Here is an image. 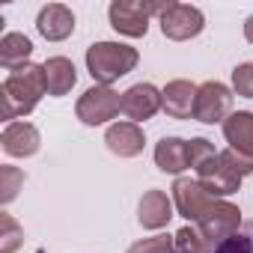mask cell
I'll return each mask as SVG.
<instances>
[{"label":"cell","instance_id":"obj_21","mask_svg":"<svg viewBox=\"0 0 253 253\" xmlns=\"http://www.w3.org/2000/svg\"><path fill=\"white\" fill-rule=\"evenodd\" d=\"M217 158V152H214V146L209 143V140H203V137H194V140H188V161H191V170L197 173L200 167H206L209 161H214Z\"/></svg>","mask_w":253,"mask_h":253},{"label":"cell","instance_id":"obj_1","mask_svg":"<svg viewBox=\"0 0 253 253\" xmlns=\"http://www.w3.org/2000/svg\"><path fill=\"white\" fill-rule=\"evenodd\" d=\"M45 92H48V86H45L42 66L27 63V66L9 72L3 86H0V116L6 119V125L18 122V116H27Z\"/></svg>","mask_w":253,"mask_h":253},{"label":"cell","instance_id":"obj_9","mask_svg":"<svg viewBox=\"0 0 253 253\" xmlns=\"http://www.w3.org/2000/svg\"><path fill=\"white\" fill-rule=\"evenodd\" d=\"M164 107V92H158L152 84H134L122 92V116L125 122H143L152 119Z\"/></svg>","mask_w":253,"mask_h":253},{"label":"cell","instance_id":"obj_15","mask_svg":"<svg viewBox=\"0 0 253 253\" xmlns=\"http://www.w3.org/2000/svg\"><path fill=\"white\" fill-rule=\"evenodd\" d=\"M170 217H173L170 197L164 191H158V188L146 191L143 200H140V214H137V220L143 223V229H161V226H167Z\"/></svg>","mask_w":253,"mask_h":253},{"label":"cell","instance_id":"obj_16","mask_svg":"<svg viewBox=\"0 0 253 253\" xmlns=\"http://www.w3.org/2000/svg\"><path fill=\"white\" fill-rule=\"evenodd\" d=\"M42 69H45L48 95H66L78 84V72H75V63L69 57H51L42 63Z\"/></svg>","mask_w":253,"mask_h":253},{"label":"cell","instance_id":"obj_22","mask_svg":"<svg viewBox=\"0 0 253 253\" xmlns=\"http://www.w3.org/2000/svg\"><path fill=\"white\" fill-rule=\"evenodd\" d=\"M173 241H176V253H206V244H209L194 226H182Z\"/></svg>","mask_w":253,"mask_h":253},{"label":"cell","instance_id":"obj_10","mask_svg":"<svg viewBox=\"0 0 253 253\" xmlns=\"http://www.w3.org/2000/svg\"><path fill=\"white\" fill-rule=\"evenodd\" d=\"M0 143H3V152L12 155V158H30V155L39 152L42 137H39V131H36V125L18 119V122H9L6 128H3Z\"/></svg>","mask_w":253,"mask_h":253},{"label":"cell","instance_id":"obj_23","mask_svg":"<svg viewBox=\"0 0 253 253\" xmlns=\"http://www.w3.org/2000/svg\"><path fill=\"white\" fill-rule=\"evenodd\" d=\"M128 253H176V241L170 235H152L128 247Z\"/></svg>","mask_w":253,"mask_h":253},{"label":"cell","instance_id":"obj_6","mask_svg":"<svg viewBox=\"0 0 253 253\" xmlns=\"http://www.w3.org/2000/svg\"><path fill=\"white\" fill-rule=\"evenodd\" d=\"M229 113H232V92H229V86H223L220 81L200 84L194 119L206 122V125H214V122H226Z\"/></svg>","mask_w":253,"mask_h":253},{"label":"cell","instance_id":"obj_14","mask_svg":"<svg viewBox=\"0 0 253 253\" xmlns=\"http://www.w3.org/2000/svg\"><path fill=\"white\" fill-rule=\"evenodd\" d=\"M197 89L191 81H170L164 89V110L173 119H191L197 107Z\"/></svg>","mask_w":253,"mask_h":253},{"label":"cell","instance_id":"obj_5","mask_svg":"<svg viewBox=\"0 0 253 253\" xmlns=\"http://www.w3.org/2000/svg\"><path fill=\"white\" fill-rule=\"evenodd\" d=\"M173 203H176V211L185 217V220H191V223H200V217L217 203L209 191H206V185L194 176H179L176 179V185H173Z\"/></svg>","mask_w":253,"mask_h":253},{"label":"cell","instance_id":"obj_26","mask_svg":"<svg viewBox=\"0 0 253 253\" xmlns=\"http://www.w3.org/2000/svg\"><path fill=\"white\" fill-rule=\"evenodd\" d=\"M211 253H253V241L235 232V235H229L226 241L214 244V247H211Z\"/></svg>","mask_w":253,"mask_h":253},{"label":"cell","instance_id":"obj_3","mask_svg":"<svg viewBox=\"0 0 253 253\" xmlns=\"http://www.w3.org/2000/svg\"><path fill=\"white\" fill-rule=\"evenodd\" d=\"M170 3H143V0H113L107 15H110V27L122 36L140 39L149 30V18L152 15H164Z\"/></svg>","mask_w":253,"mask_h":253},{"label":"cell","instance_id":"obj_13","mask_svg":"<svg viewBox=\"0 0 253 253\" xmlns=\"http://www.w3.org/2000/svg\"><path fill=\"white\" fill-rule=\"evenodd\" d=\"M223 137L229 143V149L253 158V113L250 110H235L226 116L223 122Z\"/></svg>","mask_w":253,"mask_h":253},{"label":"cell","instance_id":"obj_8","mask_svg":"<svg viewBox=\"0 0 253 253\" xmlns=\"http://www.w3.org/2000/svg\"><path fill=\"white\" fill-rule=\"evenodd\" d=\"M238 226H241V211H238L232 203H223V200H217V203L200 217V223H197L200 235H203L209 244L226 241L229 235L238 232Z\"/></svg>","mask_w":253,"mask_h":253},{"label":"cell","instance_id":"obj_4","mask_svg":"<svg viewBox=\"0 0 253 253\" xmlns=\"http://www.w3.org/2000/svg\"><path fill=\"white\" fill-rule=\"evenodd\" d=\"M75 113H78V119L84 125H104L107 119H113V116L122 113V95L113 92L110 86H98L95 84L92 89H86L78 98Z\"/></svg>","mask_w":253,"mask_h":253},{"label":"cell","instance_id":"obj_20","mask_svg":"<svg viewBox=\"0 0 253 253\" xmlns=\"http://www.w3.org/2000/svg\"><path fill=\"white\" fill-rule=\"evenodd\" d=\"M24 185V170L18 167H0V203L9 206L15 197H18V188Z\"/></svg>","mask_w":253,"mask_h":253},{"label":"cell","instance_id":"obj_27","mask_svg":"<svg viewBox=\"0 0 253 253\" xmlns=\"http://www.w3.org/2000/svg\"><path fill=\"white\" fill-rule=\"evenodd\" d=\"M244 36H247V42L253 45V15L247 18V24H244Z\"/></svg>","mask_w":253,"mask_h":253},{"label":"cell","instance_id":"obj_12","mask_svg":"<svg viewBox=\"0 0 253 253\" xmlns=\"http://www.w3.org/2000/svg\"><path fill=\"white\" fill-rule=\"evenodd\" d=\"M104 143L119 158H134V155L143 152L146 140H143V131H140L137 122H113L104 134Z\"/></svg>","mask_w":253,"mask_h":253},{"label":"cell","instance_id":"obj_18","mask_svg":"<svg viewBox=\"0 0 253 253\" xmlns=\"http://www.w3.org/2000/svg\"><path fill=\"white\" fill-rule=\"evenodd\" d=\"M30 54H33V42L24 33H6L0 39V66L6 72H15V69L27 66Z\"/></svg>","mask_w":253,"mask_h":253},{"label":"cell","instance_id":"obj_2","mask_svg":"<svg viewBox=\"0 0 253 253\" xmlns=\"http://www.w3.org/2000/svg\"><path fill=\"white\" fill-rule=\"evenodd\" d=\"M137 60H140L137 48L122 42H95L86 48V69L98 86H110L113 81L125 78L137 66Z\"/></svg>","mask_w":253,"mask_h":253},{"label":"cell","instance_id":"obj_7","mask_svg":"<svg viewBox=\"0 0 253 253\" xmlns=\"http://www.w3.org/2000/svg\"><path fill=\"white\" fill-rule=\"evenodd\" d=\"M203 27H206V18L191 3H170L161 15V33L173 42H188V39L200 36Z\"/></svg>","mask_w":253,"mask_h":253},{"label":"cell","instance_id":"obj_11","mask_svg":"<svg viewBox=\"0 0 253 253\" xmlns=\"http://www.w3.org/2000/svg\"><path fill=\"white\" fill-rule=\"evenodd\" d=\"M36 30L48 39V42H63L75 33V12L63 3H48L39 9L36 18Z\"/></svg>","mask_w":253,"mask_h":253},{"label":"cell","instance_id":"obj_19","mask_svg":"<svg viewBox=\"0 0 253 253\" xmlns=\"http://www.w3.org/2000/svg\"><path fill=\"white\" fill-rule=\"evenodd\" d=\"M0 253H15L21 244H24V229L15 223V217L12 214H0Z\"/></svg>","mask_w":253,"mask_h":253},{"label":"cell","instance_id":"obj_25","mask_svg":"<svg viewBox=\"0 0 253 253\" xmlns=\"http://www.w3.org/2000/svg\"><path fill=\"white\" fill-rule=\"evenodd\" d=\"M232 86L238 95L253 98V63H241L232 69Z\"/></svg>","mask_w":253,"mask_h":253},{"label":"cell","instance_id":"obj_17","mask_svg":"<svg viewBox=\"0 0 253 253\" xmlns=\"http://www.w3.org/2000/svg\"><path fill=\"white\" fill-rule=\"evenodd\" d=\"M155 164L158 170L164 173H182V170H191V161H188V140H179V137H164L158 146H155Z\"/></svg>","mask_w":253,"mask_h":253},{"label":"cell","instance_id":"obj_24","mask_svg":"<svg viewBox=\"0 0 253 253\" xmlns=\"http://www.w3.org/2000/svg\"><path fill=\"white\" fill-rule=\"evenodd\" d=\"M220 164L226 167V170H232L235 176H250L253 173V158H247V155H241V152H235V149H223L220 152Z\"/></svg>","mask_w":253,"mask_h":253}]
</instances>
